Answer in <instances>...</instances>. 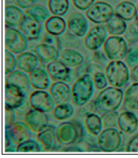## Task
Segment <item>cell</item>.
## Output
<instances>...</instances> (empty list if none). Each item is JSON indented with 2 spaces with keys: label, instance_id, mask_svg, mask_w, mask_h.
Wrapping results in <instances>:
<instances>
[{
  "label": "cell",
  "instance_id": "25",
  "mask_svg": "<svg viewBox=\"0 0 138 158\" xmlns=\"http://www.w3.org/2000/svg\"><path fill=\"white\" fill-rule=\"evenodd\" d=\"M26 12H22V10L19 7L7 5L5 7V24L6 26L11 27L20 26L26 18Z\"/></svg>",
  "mask_w": 138,
  "mask_h": 158
},
{
  "label": "cell",
  "instance_id": "43",
  "mask_svg": "<svg viewBox=\"0 0 138 158\" xmlns=\"http://www.w3.org/2000/svg\"><path fill=\"white\" fill-rule=\"evenodd\" d=\"M75 7L81 11L87 10L91 5L93 4L95 0H72Z\"/></svg>",
  "mask_w": 138,
  "mask_h": 158
},
{
  "label": "cell",
  "instance_id": "17",
  "mask_svg": "<svg viewBox=\"0 0 138 158\" xmlns=\"http://www.w3.org/2000/svg\"><path fill=\"white\" fill-rule=\"evenodd\" d=\"M18 28L28 40H37L42 32V23L26 16Z\"/></svg>",
  "mask_w": 138,
  "mask_h": 158
},
{
  "label": "cell",
  "instance_id": "14",
  "mask_svg": "<svg viewBox=\"0 0 138 158\" xmlns=\"http://www.w3.org/2000/svg\"><path fill=\"white\" fill-rule=\"evenodd\" d=\"M67 26L70 33L77 37H83L87 33L88 23L84 15L79 12H74L69 16Z\"/></svg>",
  "mask_w": 138,
  "mask_h": 158
},
{
  "label": "cell",
  "instance_id": "7",
  "mask_svg": "<svg viewBox=\"0 0 138 158\" xmlns=\"http://www.w3.org/2000/svg\"><path fill=\"white\" fill-rule=\"evenodd\" d=\"M115 15V10L110 3L106 2H94L86 11V16L88 20L96 24L106 23Z\"/></svg>",
  "mask_w": 138,
  "mask_h": 158
},
{
  "label": "cell",
  "instance_id": "27",
  "mask_svg": "<svg viewBox=\"0 0 138 158\" xmlns=\"http://www.w3.org/2000/svg\"><path fill=\"white\" fill-rule=\"evenodd\" d=\"M136 7L133 2L124 1L116 5L115 7V15L124 21H131L136 17Z\"/></svg>",
  "mask_w": 138,
  "mask_h": 158
},
{
  "label": "cell",
  "instance_id": "42",
  "mask_svg": "<svg viewBox=\"0 0 138 158\" xmlns=\"http://www.w3.org/2000/svg\"><path fill=\"white\" fill-rule=\"evenodd\" d=\"M15 119H16V116H15L14 110L7 106H5V129L12 126L15 122Z\"/></svg>",
  "mask_w": 138,
  "mask_h": 158
},
{
  "label": "cell",
  "instance_id": "33",
  "mask_svg": "<svg viewBox=\"0 0 138 158\" xmlns=\"http://www.w3.org/2000/svg\"><path fill=\"white\" fill-rule=\"evenodd\" d=\"M69 0H48V9L54 16L62 17L68 12Z\"/></svg>",
  "mask_w": 138,
  "mask_h": 158
},
{
  "label": "cell",
  "instance_id": "49",
  "mask_svg": "<svg viewBox=\"0 0 138 158\" xmlns=\"http://www.w3.org/2000/svg\"><path fill=\"white\" fill-rule=\"evenodd\" d=\"M135 24L138 26V4H137V7H136V17H135Z\"/></svg>",
  "mask_w": 138,
  "mask_h": 158
},
{
  "label": "cell",
  "instance_id": "30",
  "mask_svg": "<svg viewBox=\"0 0 138 158\" xmlns=\"http://www.w3.org/2000/svg\"><path fill=\"white\" fill-rule=\"evenodd\" d=\"M124 105L132 111L138 110V83L130 85L124 95Z\"/></svg>",
  "mask_w": 138,
  "mask_h": 158
},
{
  "label": "cell",
  "instance_id": "9",
  "mask_svg": "<svg viewBox=\"0 0 138 158\" xmlns=\"http://www.w3.org/2000/svg\"><path fill=\"white\" fill-rule=\"evenodd\" d=\"M29 101L31 108L42 112H50L55 107V102L49 93L45 90H36L30 95Z\"/></svg>",
  "mask_w": 138,
  "mask_h": 158
},
{
  "label": "cell",
  "instance_id": "45",
  "mask_svg": "<svg viewBox=\"0 0 138 158\" xmlns=\"http://www.w3.org/2000/svg\"><path fill=\"white\" fill-rule=\"evenodd\" d=\"M38 0H14L15 4L20 8H24V9H28L32 6L36 4Z\"/></svg>",
  "mask_w": 138,
  "mask_h": 158
},
{
  "label": "cell",
  "instance_id": "24",
  "mask_svg": "<svg viewBox=\"0 0 138 158\" xmlns=\"http://www.w3.org/2000/svg\"><path fill=\"white\" fill-rule=\"evenodd\" d=\"M58 60L66 66L73 68L81 66L84 61V57L77 50L67 48L60 52Z\"/></svg>",
  "mask_w": 138,
  "mask_h": 158
},
{
  "label": "cell",
  "instance_id": "22",
  "mask_svg": "<svg viewBox=\"0 0 138 158\" xmlns=\"http://www.w3.org/2000/svg\"><path fill=\"white\" fill-rule=\"evenodd\" d=\"M17 69L26 72L30 73L39 66V57L35 53L30 52H21L17 57Z\"/></svg>",
  "mask_w": 138,
  "mask_h": 158
},
{
  "label": "cell",
  "instance_id": "23",
  "mask_svg": "<svg viewBox=\"0 0 138 158\" xmlns=\"http://www.w3.org/2000/svg\"><path fill=\"white\" fill-rule=\"evenodd\" d=\"M31 86L39 90H46L50 87V77L47 71L42 68H36L30 73Z\"/></svg>",
  "mask_w": 138,
  "mask_h": 158
},
{
  "label": "cell",
  "instance_id": "4",
  "mask_svg": "<svg viewBox=\"0 0 138 158\" xmlns=\"http://www.w3.org/2000/svg\"><path fill=\"white\" fill-rule=\"evenodd\" d=\"M105 75L108 82L113 87L122 88L128 82V68L121 60L110 61L105 67Z\"/></svg>",
  "mask_w": 138,
  "mask_h": 158
},
{
  "label": "cell",
  "instance_id": "19",
  "mask_svg": "<svg viewBox=\"0 0 138 158\" xmlns=\"http://www.w3.org/2000/svg\"><path fill=\"white\" fill-rule=\"evenodd\" d=\"M34 52L41 62L48 64L51 61L58 60L60 51L54 46L41 43L35 46Z\"/></svg>",
  "mask_w": 138,
  "mask_h": 158
},
{
  "label": "cell",
  "instance_id": "41",
  "mask_svg": "<svg viewBox=\"0 0 138 158\" xmlns=\"http://www.w3.org/2000/svg\"><path fill=\"white\" fill-rule=\"evenodd\" d=\"M92 60L98 66H101L102 67H105V66H107V61L110 59L108 58L105 52H102L98 49L95 51V52H94Z\"/></svg>",
  "mask_w": 138,
  "mask_h": 158
},
{
  "label": "cell",
  "instance_id": "35",
  "mask_svg": "<svg viewBox=\"0 0 138 158\" xmlns=\"http://www.w3.org/2000/svg\"><path fill=\"white\" fill-rule=\"evenodd\" d=\"M40 151V144L33 139H28L17 146V152H37Z\"/></svg>",
  "mask_w": 138,
  "mask_h": 158
},
{
  "label": "cell",
  "instance_id": "46",
  "mask_svg": "<svg viewBox=\"0 0 138 158\" xmlns=\"http://www.w3.org/2000/svg\"><path fill=\"white\" fill-rule=\"evenodd\" d=\"M30 106V101H28V99H27V100H26L19 108L15 110V112L17 114H18V115H20V116L24 115V114L26 115V114L27 113V111H28L29 110H30V109H29Z\"/></svg>",
  "mask_w": 138,
  "mask_h": 158
},
{
  "label": "cell",
  "instance_id": "28",
  "mask_svg": "<svg viewBox=\"0 0 138 158\" xmlns=\"http://www.w3.org/2000/svg\"><path fill=\"white\" fill-rule=\"evenodd\" d=\"M105 28L107 30L108 33L111 35H121L126 32L128 26L124 20L121 19L116 15H114L106 22Z\"/></svg>",
  "mask_w": 138,
  "mask_h": 158
},
{
  "label": "cell",
  "instance_id": "37",
  "mask_svg": "<svg viewBox=\"0 0 138 158\" xmlns=\"http://www.w3.org/2000/svg\"><path fill=\"white\" fill-rule=\"evenodd\" d=\"M17 68V57H15L13 52L9 50H5V75L7 76Z\"/></svg>",
  "mask_w": 138,
  "mask_h": 158
},
{
  "label": "cell",
  "instance_id": "47",
  "mask_svg": "<svg viewBox=\"0 0 138 158\" xmlns=\"http://www.w3.org/2000/svg\"><path fill=\"white\" fill-rule=\"evenodd\" d=\"M62 150L65 152H82L83 149L80 148L79 147H78L76 144H72V145H69L67 148H65Z\"/></svg>",
  "mask_w": 138,
  "mask_h": 158
},
{
  "label": "cell",
  "instance_id": "3",
  "mask_svg": "<svg viewBox=\"0 0 138 158\" xmlns=\"http://www.w3.org/2000/svg\"><path fill=\"white\" fill-rule=\"evenodd\" d=\"M56 134L61 145L69 146L79 143L83 139V130L80 123L65 121L56 128Z\"/></svg>",
  "mask_w": 138,
  "mask_h": 158
},
{
  "label": "cell",
  "instance_id": "13",
  "mask_svg": "<svg viewBox=\"0 0 138 158\" xmlns=\"http://www.w3.org/2000/svg\"><path fill=\"white\" fill-rule=\"evenodd\" d=\"M27 100V94L15 85H5V106L12 110L19 108Z\"/></svg>",
  "mask_w": 138,
  "mask_h": 158
},
{
  "label": "cell",
  "instance_id": "18",
  "mask_svg": "<svg viewBox=\"0 0 138 158\" xmlns=\"http://www.w3.org/2000/svg\"><path fill=\"white\" fill-rule=\"evenodd\" d=\"M47 71L51 79L55 81H66L70 79L71 74L70 67L59 60L51 61L47 64Z\"/></svg>",
  "mask_w": 138,
  "mask_h": 158
},
{
  "label": "cell",
  "instance_id": "11",
  "mask_svg": "<svg viewBox=\"0 0 138 158\" xmlns=\"http://www.w3.org/2000/svg\"><path fill=\"white\" fill-rule=\"evenodd\" d=\"M37 140L43 147L44 151H56L61 148L56 134V129L53 125H48L47 128L39 132L37 135Z\"/></svg>",
  "mask_w": 138,
  "mask_h": 158
},
{
  "label": "cell",
  "instance_id": "10",
  "mask_svg": "<svg viewBox=\"0 0 138 158\" xmlns=\"http://www.w3.org/2000/svg\"><path fill=\"white\" fill-rule=\"evenodd\" d=\"M107 39V30L102 25H97L91 27L86 35L84 44L90 51H96L103 46Z\"/></svg>",
  "mask_w": 138,
  "mask_h": 158
},
{
  "label": "cell",
  "instance_id": "2",
  "mask_svg": "<svg viewBox=\"0 0 138 158\" xmlns=\"http://www.w3.org/2000/svg\"><path fill=\"white\" fill-rule=\"evenodd\" d=\"M94 81L90 74L86 73L76 80L71 89L73 103L78 106L86 105L94 94Z\"/></svg>",
  "mask_w": 138,
  "mask_h": 158
},
{
  "label": "cell",
  "instance_id": "6",
  "mask_svg": "<svg viewBox=\"0 0 138 158\" xmlns=\"http://www.w3.org/2000/svg\"><path fill=\"white\" fill-rule=\"evenodd\" d=\"M25 35L21 31L14 27L6 26L5 27V47L13 53L20 54L24 52L28 48L27 41Z\"/></svg>",
  "mask_w": 138,
  "mask_h": 158
},
{
  "label": "cell",
  "instance_id": "26",
  "mask_svg": "<svg viewBox=\"0 0 138 158\" xmlns=\"http://www.w3.org/2000/svg\"><path fill=\"white\" fill-rule=\"evenodd\" d=\"M66 22L65 19L58 16L50 17L45 21V30L48 34L53 35H61L66 30Z\"/></svg>",
  "mask_w": 138,
  "mask_h": 158
},
{
  "label": "cell",
  "instance_id": "40",
  "mask_svg": "<svg viewBox=\"0 0 138 158\" xmlns=\"http://www.w3.org/2000/svg\"><path fill=\"white\" fill-rule=\"evenodd\" d=\"M124 38L128 43H132L138 40V26L136 24H132L127 28L124 33Z\"/></svg>",
  "mask_w": 138,
  "mask_h": 158
},
{
  "label": "cell",
  "instance_id": "36",
  "mask_svg": "<svg viewBox=\"0 0 138 158\" xmlns=\"http://www.w3.org/2000/svg\"><path fill=\"white\" fill-rule=\"evenodd\" d=\"M119 116L120 115L116 111L105 112L101 116L103 127L105 129L116 127L118 125V122H119Z\"/></svg>",
  "mask_w": 138,
  "mask_h": 158
},
{
  "label": "cell",
  "instance_id": "1",
  "mask_svg": "<svg viewBox=\"0 0 138 158\" xmlns=\"http://www.w3.org/2000/svg\"><path fill=\"white\" fill-rule=\"evenodd\" d=\"M124 99V92L120 88L106 87L97 95L95 100L96 111L109 112L116 111L120 108Z\"/></svg>",
  "mask_w": 138,
  "mask_h": 158
},
{
  "label": "cell",
  "instance_id": "31",
  "mask_svg": "<svg viewBox=\"0 0 138 158\" xmlns=\"http://www.w3.org/2000/svg\"><path fill=\"white\" fill-rule=\"evenodd\" d=\"M26 14L27 17L39 21L41 23L46 21L50 17L48 9L41 4H35L28 9H26Z\"/></svg>",
  "mask_w": 138,
  "mask_h": 158
},
{
  "label": "cell",
  "instance_id": "20",
  "mask_svg": "<svg viewBox=\"0 0 138 158\" xmlns=\"http://www.w3.org/2000/svg\"><path fill=\"white\" fill-rule=\"evenodd\" d=\"M118 125L122 132L126 135H132L137 130L138 118L132 111H123L119 116Z\"/></svg>",
  "mask_w": 138,
  "mask_h": 158
},
{
  "label": "cell",
  "instance_id": "21",
  "mask_svg": "<svg viewBox=\"0 0 138 158\" xmlns=\"http://www.w3.org/2000/svg\"><path fill=\"white\" fill-rule=\"evenodd\" d=\"M6 84L17 86L26 93V94H28L31 86L30 76L21 70H15L12 73L6 76Z\"/></svg>",
  "mask_w": 138,
  "mask_h": 158
},
{
  "label": "cell",
  "instance_id": "29",
  "mask_svg": "<svg viewBox=\"0 0 138 158\" xmlns=\"http://www.w3.org/2000/svg\"><path fill=\"white\" fill-rule=\"evenodd\" d=\"M85 125L87 131L93 136H98L103 128L101 117L95 113H89L87 115L85 118Z\"/></svg>",
  "mask_w": 138,
  "mask_h": 158
},
{
  "label": "cell",
  "instance_id": "39",
  "mask_svg": "<svg viewBox=\"0 0 138 158\" xmlns=\"http://www.w3.org/2000/svg\"><path fill=\"white\" fill-rule=\"evenodd\" d=\"M41 41H42V43H43V44L54 46V47L56 48L60 52L62 51V45H61V39L59 38L58 36L48 34L47 32V33L44 34V35L42 36V40H41Z\"/></svg>",
  "mask_w": 138,
  "mask_h": 158
},
{
  "label": "cell",
  "instance_id": "16",
  "mask_svg": "<svg viewBox=\"0 0 138 158\" xmlns=\"http://www.w3.org/2000/svg\"><path fill=\"white\" fill-rule=\"evenodd\" d=\"M49 94L56 105L69 102L71 98V89L65 81H56L53 83L50 86Z\"/></svg>",
  "mask_w": 138,
  "mask_h": 158
},
{
  "label": "cell",
  "instance_id": "34",
  "mask_svg": "<svg viewBox=\"0 0 138 158\" xmlns=\"http://www.w3.org/2000/svg\"><path fill=\"white\" fill-rule=\"evenodd\" d=\"M126 61L128 66L133 68L138 63V40L129 43L128 52L126 55Z\"/></svg>",
  "mask_w": 138,
  "mask_h": 158
},
{
  "label": "cell",
  "instance_id": "32",
  "mask_svg": "<svg viewBox=\"0 0 138 158\" xmlns=\"http://www.w3.org/2000/svg\"><path fill=\"white\" fill-rule=\"evenodd\" d=\"M75 113L74 106L69 102L57 104L52 110V116L58 120H64L70 118Z\"/></svg>",
  "mask_w": 138,
  "mask_h": 158
},
{
  "label": "cell",
  "instance_id": "8",
  "mask_svg": "<svg viewBox=\"0 0 138 158\" xmlns=\"http://www.w3.org/2000/svg\"><path fill=\"white\" fill-rule=\"evenodd\" d=\"M122 143L121 134L115 128H107L98 135L97 145L102 152L117 151Z\"/></svg>",
  "mask_w": 138,
  "mask_h": 158
},
{
  "label": "cell",
  "instance_id": "5",
  "mask_svg": "<svg viewBox=\"0 0 138 158\" xmlns=\"http://www.w3.org/2000/svg\"><path fill=\"white\" fill-rule=\"evenodd\" d=\"M128 45L126 40L120 35H112L108 37L103 45L104 52L111 61L122 60L126 57Z\"/></svg>",
  "mask_w": 138,
  "mask_h": 158
},
{
  "label": "cell",
  "instance_id": "48",
  "mask_svg": "<svg viewBox=\"0 0 138 158\" xmlns=\"http://www.w3.org/2000/svg\"><path fill=\"white\" fill-rule=\"evenodd\" d=\"M131 77L135 81H138V64L136 66H134L132 70Z\"/></svg>",
  "mask_w": 138,
  "mask_h": 158
},
{
  "label": "cell",
  "instance_id": "15",
  "mask_svg": "<svg viewBox=\"0 0 138 158\" xmlns=\"http://www.w3.org/2000/svg\"><path fill=\"white\" fill-rule=\"evenodd\" d=\"M6 132L12 142L15 144H20L22 142H25L28 139H30L31 130L26 125V122L22 121H15L12 126L7 129H5Z\"/></svg>",
  "mask_w": 138,
  "mask_h": 158
},
{
  "label": "cell",
  "instance_id": "44",
  "mask_svg": "<svg viewBox=\"0 0 138 158\" xmlns=\"http://www.w3.org/2000/svg\"><path fill=\"white\" fill-rule=\"evenodd\" d=\"M126 151L128 152H138V135H134L129 139L127 143Z\"/></svg>",
  "mask_w": 138,
  "mask_h": 158
},
{
  "label": "cell",
  "instance_id": "38",
  "mask_svg": "<svg viewBox=\"0 0 138 158\" xmlns=\"http://www.w3.org/2000/svg\"><path fill=\"white\" fill-rule=\"evenodd\" d=\"M93 81L96 88L99 90H102L105 89L109 84L106 75L102 71H97L94 73Z\"/></svg>",
  "mask_w": 138,
  "mask_h": 158
},
{
  "label": "cell",
  "instance_id": "12",
  "mask_svg": "<svg viewBox=\"0 0 138 158\" xmlns=\"http://www.w3.org/2000/svg\"><path fill=\"white\" fill-rule=\"evenodd\" d=\"M25 122L28 125L32 132L39 133L48 126L49 119L45 112L30 109L27 111L24 118Z\"/></svg>",
  "mask_w": 138,
  "mask_h": 158
}]
</instances>
